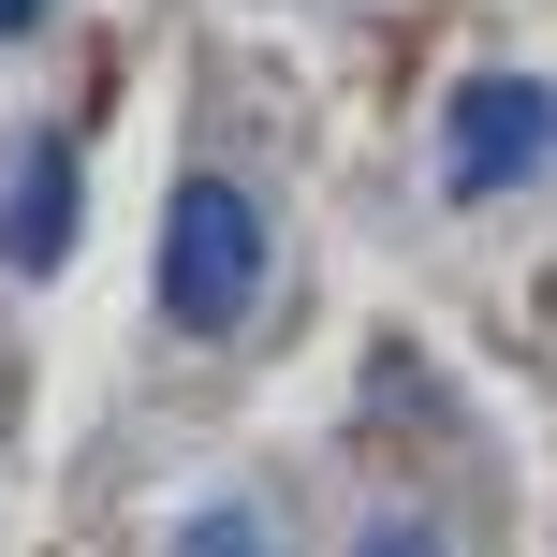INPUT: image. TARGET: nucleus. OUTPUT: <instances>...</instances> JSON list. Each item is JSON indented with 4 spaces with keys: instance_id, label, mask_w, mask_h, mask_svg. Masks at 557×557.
<instances>
[{
    "instance_id": "nucleus-1",
    "label": "nucleus",
    "mask_w": 557,
    "mask_h": 557,
    "mask_svg": "<svg viewBox=\"0 0 557 557\" xmlns=\"http://www.w3.org/2000/svg\"><path fill=\"white\" fill-rule=\"evenodd\" d=\"M162 308L191 337H235L264 308V206L235 191V176H191V191L162 206Z\"/></svg>"
},
{
    "instance_id": "nucleus-2",
    "label": "nucleus",
    "mask_w": 557,
    "mask_h": 557,
    "mask_svg": "<svg viewBox=\"0 0 557 557\" xmlns=\"http://www.w3.org/2000/svg\"><path fill=\"white\" fill-rule=\"evenodd\" d=\"M543 162H557V88H529V74H470L455 88V117H441V176L455 191H529Z\"/></svg>"
},
{
    "instance_id": "nucleus-3",
    "label": "nucleus",
    "mask_w": 557,
    "mask_h": 557,
    "mask_svg": "<svg viewBox=\"0 0 557 557\" xmlns=\"http://www.w3.org/2000/svg\"><path fill=\"white\" fill-rule=\"evenodd\" d=\"M59 250H74V147H29L15 162V221H0V264L45 278Z\"/></svg>"
},
{
    "instance_id": "nucleus-4",
    "label": "nucleus",
    "mask_w": 557,
    "mask_h": 557,
    "mask_svg": "<svg viewBox=\"0 0 557 557\" xmlns=\"http://www.w3.org/2000/svg\"><path fill=\"white\" fill-rule=\"evenodd\" d=\"M176 557H278V543H264V513H250V499H206L191 529H176Z\"/></svg>"
},
{
    "instance_id": "nucleus-5",
    "label": "nucleus",
    "mask_w": 557,
    "mask_h": 557,
    "mask_svg": "<svg viewBox=\"0 0 557 557\" xmlns=\"http://www.w3.org/2000/svg\"><path fill=\"white\" fill-rule=\"evenodd\" d=\"M367 557H441V543H425V529H367Z\"/></svg>"
},
{
    "instance_id": "nucleus-6",
    "label": "nucleus",
    "mask_w": 557,
    "mask_h": 557,
    "mask_svg": "<svg viewBox=\"0 0 557 557\" xmlns=\"http://www.w3.org/2000/svg\"><path fill=\"white\" fill-rule=\"evenodd\" d=\"M29 15H45V0H0V29H29Z\"/></svg>"
}]
</instances>
